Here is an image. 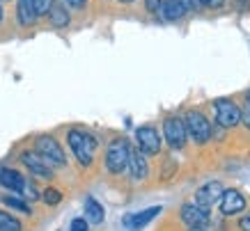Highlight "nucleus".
Instances as JSON below:
<instances>
[{
	"mask_svg": "<svg viewBox=\"0 0 250 231\" xmlns=\"http://www.w3.org/2000/svg\"><path fill=\"white\" fill-rule=\"evenodd\" d=\"M202 7H211V9H216V7H223V2L225 0H197Z\"/></svg>",
	"mask_w": 250,
	"mask_h": 231,
	"instance_id": "nucleus-27",
	"label": "nucleus"
},
{
	"mask_svg": "<svg viewBox=\"0 0 250 231\" xmlns=\"http://www.w3.org/2000/svg\"><path fill=\"white\" fill-rule=\"evenodd\" d=\"M69 5H71V7H83L85 5V0H67Z\"/></svg>",
	"mask_w": 250,
	"mask_h": 231,
	"instance_id": "nucleus-30",
	"label": "nucleus"
},
{
	"mask_svg": "<svg viewBox=\"0 0 250 231\" xmlns=\"http://www.w3.org/2000/svg\"><path fill=\"white\" fill-rule=\"evenodd\" d=\"M239 229H241V231H250V213H248V215H243L241 220H239Z\"/></svg>",
	"mask_w": 250,
	"mask_h": 231,
	"instance_id": "nucleus-28",
	"label": "nucleus"
},
{
	"mask_svg": "<svg viewBox=\"0 0 250 231\" xmlns=\"http://www.w3.org/2000/svg\"><path fill=\"white\" fill-rule=\"evenodd\" d=\"M159 12L163 14L166 21H179L188 12V7H186V0H163Z\"/></svg>",
	"mask_w": 250,
	"mask_h": 231,
	"instance_id": "nucleus-14",
	"label": "nucleus"
},
{
	"mask_svg": "<svg viewBox=\"0 0 250 231\" xmlns=\"http://www.w3.org/2000/svg\"><path fill=\"white\" fill-rule=\"evenodd\" d=\"M2 201H5V204H7V206H12V209H16V211H21V213H25V215H30L32 211H30V206H28V204H25V201L23 199H19V197H2Z\"/></svg>",
	"mask_w": 250,
	"mask_h": 231,
	"instance_id": "nucleus-21",
	"label": "nucleus"
},
{
	"mask_svg": "<svg viewBox=\"0 0 250 231\" xmlns=\"http://www.w3.org/2000/svg\"><path fill=\"white\" fill-rule=\"evenodd\" d=\"M21 163L30 170V174H35V176H39V179H53V170H51V165L46 163L37 151H23Z\"/></svg>",
	"mask_w": 250,
	"mask_h": 231,
	"instance_id": "nucleus-9",
	"label": "nucleus"
},
{
	"mask_svg": "<svg viewBox=\"0 0 250 231\" xmlns=\"http://www.w3.org/2000/svg\"><path fill=\"white\" fill-rule=\"evenodd\" d=\"M35 151H37L51 167H64V165H67V156H64V151H62L60 142L55 140V137H51V135H39L37 142H35Z\"/></svg>",
	"mask_w": 250,
	"mask_h": 231,
	"instance_id": "nucleus-4",
	"label": "nucleus"
},
{
	"mask_svg": "<svg viewBox=\"0 0 250 231\" xmlns=\"http://www.w3.org/2000/svg\"><path fill=\"white\" fill-rule=\"evenodd\" d=\"M0 186L9 188L14 192H23V186H25V179L16 170H9V167H2L0 170Z\"/></svg>",
	"mask_w": 250,
	"mask_h": 231,
	"instance_id": "nucleus-16",
	"label": "nucleus"
},
{
	"mask_svg": "<svg viewBox=\"0 0 250 231\" xmlns=\"http://www.w3.org/2000/svg\"><path fill=\"white\" fill-rule=\"evenodd\" d=\"M159 213H161V206H152V209H145V211H140V213L126 215V217H124V227H126V229H131V231H138V229H143L145 224L152 222Z\"/></svg>",
	"mask_w": 250,
	"mask_h": 231,
	"instance_id": "nucleus-13",
	"label": "nucleus"
},
{
	"mask_svg": "<svg viewBox=\"0 0 250 231\" xmlns=\"http://www.w3.org/2000/svg\"><path fill=\"white\" fill-rule=\"evenodd\" d=\"M21 222L14 215H9L5 211H0V231H21Z\"/></svg>",
	"mask_w": 250,
	"mask_h": 231,
	"instance_id": "nucleus-19",
	"label": "nucleus"
},
{
	"mask_svg": "<svg viewBox=\"0 0 250 231\" xmlns=\"http://www.w3.org/2000/svg\"><path fill=\"white\" fill-rule=\"evenodd\" d=\"M184 126H186V135L197 144H207L211 140V124L200 110H188L184 117Z\"/></svg>",
	"mask_w": 250,
	"mask_h": 231,
	"instance_id": "nucleus-2",
	"label": "nucleus"
},
{
	"mask_svg": "<svg viewBox=\"0 0 250 231\" xmlns=\"http://www.w3.org/2000/svg\"><path fill=\"white\" fill-rule=\"evenodd\" d=\"M85 215H87V220H90L92 224H101L104 217H106V213H104V206H101L94 197H87V199H85Z\"/></svg>",
	"mask_w": 250,
	"mask_h": 231,
	"instance_id": "nucleus-17",
	"label": "nucleus"
},
{
	"mask_svg": "<svg viewBox=\"0 0 250 231\" xmlns=\"http://www.w3.org/2000/svg\"><path fill=\"white\" fill-rule=\"evenodd\" d=\"M131 172V179L133 181H145L147 179V172H149V165H147V158L140 149H131L129 151V163H126Z\"/></svg>",
	"mask_w": 250,
	"mask_h": 231,
	"instance_id": "nucleus-12",
	"label": "nucleus"
},
{
	"mask_svg": "<svg viewBox=\"0 0 250 231\" xmlns=\"http://www.w3.org/2000/svg\"><path fill=\"white\" fill-rule=\"evenodd\" d=\"M67 142H69V147H71V151H74V156H76L78 163L83 165V167H90L92 158H94V151H97V137H92V135L85 133V131L74 128V131H69Z\"/></svg>",
	"mask_w": 250,
	"mask_h": 231,
	"instance_id": "nucleus-1",
	"label": "nucleus"
},
{
	"mask_svg": "<svg viewBox=\"0 0 250 231\" xmlns=\"http://www.w3.org/2000/svg\"><path fill=\"white\" fill-rule=\"evenodd\" d=\"M145 5H147V12H149V14H156L161 9V0H145Z\"/></svg>",
	"mask_w": 250,
	"mask_h": 231,
	"instance_id": "nucleus-26",
	"label": "nucleus"
},
{
	"mask_svg": "<svg viewBox=\"0 0 250 231\" xmlns=\"http://www.w3.org/2000/svg\"><path fill=\"white\" fill-rule=\"evenodd\" d=\"M220 194H223V186H220L218 181H211V183L202 186V188H200V190L195 192V204L200 206V209L211 211L213 206L218 204Z\"/></svg>",
	"mask_w": 250,
	"mask_h": 231,
	"instance_id": "nucleus-10",
	"label": "nucleus"
},
{
	"mask_svg": "<svg viewBox=\"0 0 250 231\" xmlns=\"http://www.w3.org/2000/svg\"><path fill=\"white\" fill-rule=\"evenodd\" d=\"M236 7L241 9V12H246V9H250V0H234Z\"/></svg>",
	"mask_w": 250,
	"mask_h": 231,
	"instance_id": "nucleus-29",
	"label": "nucleus"
},
{
	"mask_svg": "<svg viewBox=\"0 0 250 231\" xmlns=\"http://www.w3.org/2000/svg\"><path fill=\"white\" fill-rule=\"evenodd\" d=\"M188 231H205V229H188Z\"/></svg>",
	"mask_w": 250,
	"mask_h": 231,
	"instance_id": "nucleus-33",
	"label": "nucleus"
},
{
	"mask_svg": "<svg viewBox=\"0 0 250 231\" xmlns=\"http://www.w3.org/2000/svg\"><path fill=\"white\" fill-rule=\"evenodd\" d=\"M42 199H44V204H48V206H58L62 201V192L55 190V188H46L44 192H42Z\"/></svg>",
	"mask_w": 250,
	"mask_h": 231,
	"instance_id": "nucleus-20",
	"label": "nucleus"
},
{
	"mask_svg": "<svg viewBox=\"0 0 250 231\" xmlns=\"http://www.w3.org/2000/svg\"><path fill=\"white\" fill-rule=\"evenodd\" d=\"M129 142L124 137H115L106 149V170L110 174H122L126 170V163H129Z\"/></svg>",
	"mask_w": 250,
	"mask_h": 231,
	"instance_id": "nucleus-3",
	"label": "nucleus"
},
{
	"mask_svg": "<svg viewBox=\"0 0 250 231\" xmlns=\"http://www.w3.org/2000/svg\"><path fill=\"white\" fill-rule=\"evenodd\" d=\"M16 19L21 25H32L37 21V9H35V0H16Z\"/></svg>",
	"mask_w": 250,
	"mask_h": 231,
	"instance_id": "nucleus-15",
	"label": "nucleus"
},
{
	"mask_svg": "<svg viewBox=\"0 0 250 231\" xmlns=\"http://www.w3.org/2000/svg\"><path fill=\"white\" fill-rule=\"evenodd\" d=\"M0 21H2V7H0Z\"/></svg>",
	"mask_w": 250,
	"mask_h": 231,
	"instance_id": "nucleus-32",
	"label": "nucleus"
},
{
	"mask_svg": "<svg viewBox=\"0 0 250 231\" xmlns=\"http://www.w3.org/2000/svg\"><path fill=\"white\" fill-rule=\"evenodd\" d=\"M21 194H25V199H39V192L35 190V186H32V183H28V181H25V186H23V192Z\"/></svg>",
	"mask_w": 250,
	"mask_h": 231,
	"instance_id": "nucleus-24",
	"label": "nucleus"
},
{
	"mask_svg": "<svg viewBox=\"0 0 250 231\" xmlns=\"http://www.w3.org/2000/svg\"><path fill=\"white\" fill-rule=\"evenodd\" d=\"M120 2H124V5H129V2H136V0H120Z\"/></svg>",
	"mask_w": 250,
	"mask_h": 231,
	"instance_id": "nucleus-31",
	"label": "nucleus"
},
{
	"mask_svg": "<svg viewBox=\"0 0 250 231\" xmlns=\"http://www.w3.org/2000/svg\"><path fill=\"white\" fill-rule=\"evenodd\" d=\"M216 124L220 128H234L236 124H241V110H239V105L234 101H229V98H218L216 103Z\"/></svg>",
	"mask_w": 250,
	"mask_h": 231,
	"instance_id": "nucleus-5",
	"label": "nucleus"
},
{
	"mask_svg": "<svg viewBox=\"0 0 250 231\" xmlns=\"http://www.w3.org/2000/svg\"><path fill=\"white\" fill-rule=\"evenodd\" d=\"M136 142L138 149L143 151L145 156H156L161 151V135L154 126H140L136 131Z\"/></svg>",
	"mask_w": 250,
	"mask_h": 231,
	"instance_id": "nucleus-6",
	"label": "nucleus"
},
{
	"mask_svg": "<svg viewBox=\"0 0 250 231\" xmlns=\"http://www.w3.org/2000/svg\"><path fill=\"white\" fill-rule=\"evenodd\" d=\"M48 19H51V25H53V28H64V25H69V12L62 7V5H58V2L51 7Z\"/></svg>",
	"mask_w": 250,
	"mask_h": 231,
	"instance_id": "nucleus-18",
	"label": "nucleus"
},
{
	"mask_svg": "<svg viewBox=\"0 0 250 231\" xmlns=\"http://www.w3.org/2000/svg\"><path fill=\"white\" fill-rule=\"evenodd\" d=\"M179 215H182V222L186 224L188 229H207L209 222H211L209 211L200 209L197 204H184L182 211H179Z\"/></svg>",
	"mask_w": 250,
	"mask_h": 231,
	"instance_id": "nucleus-7",
	"label": "nucleus"
},
{
	"mask_svg": "<svg viewBox=\"0 0 250 231\" xmlns=\"http://www.w3.org/2000/svg\"><path fill=\"white\" fill-rule=\"evenodd\" d=\"M241 124L250 131V92L246 94V101H243V108H241Z\"/></svg>",
	"mask_w": 250,
	"mask_h": 231,
	"instance_id": "nucleus-23",
	"label": "nucleus"
},
{
	"mask_svg": "<svg viewBox=\"0 0 250 231\" xmlns=\"http://www.w3.org/2000/svg\"><path fill=\"white\" fill-rule=\"evenodd\" d=\"M163 135H166V142L172 147V149H184L186 144V126L179 117H167L163 121Z\"/></svg>",
	"mask_w": 250,
	"mask_h": 231,
	"instance_id": "nucleus-8",
	"label": "nucleus"
},
{
	"mask_svg": "<svg viewBox=\"0 0 250 231\" xmlns=\"http://www.w3.org/2000/svg\"><path fill=\"white\" fill-rule=\"evenodd\" d=\"M218 204L223 215H236V213H241L246 209V197L239 190H223Z\"/></svg>",
	"mask_w": 250,
	"mask_h": 231,
	"instance_id": "nucleus-11",
	"label": "nucleus"
},
{
	"mask_svg": "<svg viewBox=\"0 0 250 231\" xmlns=\"http://www.w3.org/2000/svg\"><path fill=\"white\" fill-rule=\"evenodd\" d=\"M71 231H87V220L85 217H76L71 222Z\"/></svg>",
	"mask_w": 250,
	"mask_h": 231,
	"instance_id": "nucleus-25",
	"label": "nucleus"
},
{
	"mask_svg": "<svg viewBox=\"0 0 250 231\" xmlns=\"http://www.w3.org/2000/svg\"><path fill=\"white\" fill-rule=\"evenodd\" d=\"M55 5V0H35V9H37V16H46L51 12V7Z\"/></svg>",
	"mask_w": 250,
	"mask_h": 231,
	"instance_id": "nucleus-22",
	"label": "nucleus"
}]
</instances>
